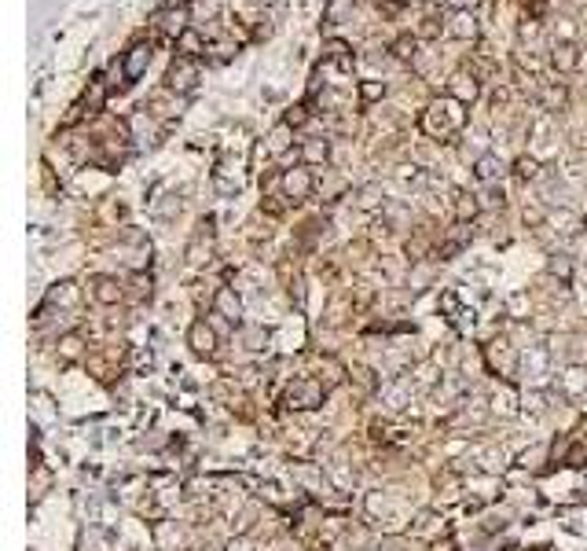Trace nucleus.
Returning a JSON list of instances; mask_svg holds the SVG:
<instances>
[{"label":"nucleus","mask_w":587,"mask_h":551,"mask_svg":"<svg viewBox=\"0 0 587 551\" xmlns=\"http://www.w3.org/2000/svg\"><path fill=\"white\" fill-rule=\"evenodd\" d=\"M290 401H297L294 408H316L319 401H323V390H319L316 383H297L290 390Z\"/></svg>","instance_id":"13"},{"label":"nucleus","mask_w":587,"mask_h":551,"mask_svg":"<svg viewBox=\"0 0 587 551\" xmlns=\"http://www.w3.org/2000/svg\"><path fill=\"white\" fill-rule=\"evenodd\" d=\"M187 342H191V349H195V353H213V349H217V335H213V327H209L206 320H198V324H191Z\"/></svg>","instance_id":"11"},{"label":"nucleus","mask_w":587,"mask_h":551,"mask_svg":"<svg viewBox=\"0 0 587 551\" xmlns=\"http://www.w3.org/2000/svg\"><path fill=\"white\" fill-rule=\"evenodd\" d=\"M551 67L558 74H573L576 67H580V48H576V45H562V41H558V45L551 48Z\"/></svg>","instance_id":"8"},{"label":"nucleus","mask_w":587,"mask_h":551,"mask_svg":"<svg viewBox=\"0 0 587 551\" xmlns=\"http://www.w3.org/2000/svg\"><path fill=\"white\" fill-rule=\"evenodd\" d=\"M290 125H286V122H279V125H275V129H272V136H268V147H272V151H286V147H290L294 140H290Z\"/></svg>","instance_id":"21"},{"label":"nucleus","mask_w":587,"mask_h":551,"mask_svg":"<svg viewBox=\"0 0 587 551\" xmlns=\"http://www.w3.org/2000/svg\"><path fill=\"white\" fill-rule=\"evenodd\" d=\"M198 85V59H187V56H176L169 63V74H165V89L176 92V96H187L195 92Z\"/></svg>","instance_id":"3"},{"label":"nucleus","mask_w":587,"mask_h":551,"mask_svg":"<svg viewBox=\"0 0 587 551\" xmlns=\"http://www.w3.org/2000/svg\"><path fill=\"white\" fill-rule=\"evenodd\" d=\"M301 158H305V162H327V158H330V144L327 140H305Z\"/></svg>","instance_id":"19"},{"label":"nucleus","mask_w":587,"mask_h":551,"mask_svg":"<svg viewBox=\"0 0 587 551\" xmlns=\"http://www.w3.org/2000/svg\"><path fill=\"white\" fill-rule=\"evenodd\" d=\"M463 125H466V111H463V103L452 100V96L430 103L419 118V129L426 136H433V140H448V136H455Z\"/></svg>","instance_id":"1"},{"label":"nucleus","mask_w":587,"mask_h":551,"mask_svg":"<svg viewBox=\"0 0 587 551\" xmlns=\"http://www.w3.org/2000/svg\"><path fill=\"white\" fill-rule=\"evenodd\" d=\"M474 173H477V180H496L499 177V158L496 155H481V158H477V166H474Z\"/></svg>","instance_id":"20"},{"label":"nucleus","mask_w":587,"mask_h":551,"mask_svg":"<svg viewBox=\"0 0 587 551\" xmlns=\"http://www.w3.org/2000/svg\"><path fill=\"white\" fill-rule=\"evenodd\" d=\"M279 184H283L286 199L301 203V199H308V192H312L316 177H312V169H308V166H297V169H286V173L279 177Z\"/></svg>","instance_id":"6"},{"label":"nucleus","mask_w":587,"mask_h":551,"mask_svg":"<svg viewBox=\"0 0 587 551\" xmlns=\"http://www.w3.org/2000/svg\"><path fill=\"white\" fill-rule=\"evenodd\" d=\"M514 173H518L521 180H536V177H540L536 158H518V162H514Z\"/></svg>","instance_id":"23"},{"label":"nucleus","mask_w":587,"mask_h":551,"mask_svg":"<svg viewBox=\"0 0 587 551\" xmlns=\"http://www.w3.org/2000/svg\"><path fill=\"white\" fill-rule=\"evenodd\" d=\"M151 26L165 41H173V45H176V41L191 30V8H162V12L151 15Z\"/></svg>","instance_id":"4"},{"label":"nucleus","mask_w":587,"mask_h":551,"mask_svg":"<svg viewBox=\"0 0 587 551\" xmlns=\"http://www.w3.org/2000/svg\"><path fill=\"white\" fill-rule=\"evenodd\" d=\"M386 96V81H360V103H375Z\"/></svg>","instance_id":"22"},{"label":"nucleus","mask_w":587,"mask_h":551,"mask_svg":"<svg viewBox=\"0 0 587 551\" xmlns=\"http://www.w3.org/2000/svg\"><path fill=\"white\" fill-rule=\"evenodd\" d=\"M327 59L334 63L338 70H352V48L345 41H327Z\"/></svg>","instance_id":"16"},{"label":"nucleus","mask_w":587,"mask_h":551,"mask_svg":"<svg viewBox=\"0 0 587 551\" xmlns=\"http://www.w3.org/2000/svg\"><path fill=\"white\" fill-rule=\"evenodd\" d=\"M448 96L459 100L463 107H470V103L481 96V81H477V74H474V70H459V74H452V78H448Z\"/></svg>","instance_id":"5"},{"label":"nucleus","mask_w":587,"mask_h":551,"mask_svg":"<svg viewBox=\"0 0 587 551\" xmlns=\"http://www.w3.org/2000/svg\"><path fill=\"white\" fill-rule=\"evenodd\" d=\"M206 52H209V45H206V37H202L195 26H191L187 34L176 41V56H187V59H202V56H206Z\"/></svg>","instance_id":"12"},{"label":"nucleus","mask_w":587,"mask_h":551,"mask_svg":"<svg viewBox=\"0 0 587 551\" xmlns=\"http://www.w3.org/2000/svg\"><path fill=\"white\" fill-rule=\"evenodd\" d=\"M444 34L455 37V41H474L477 37V19H474V12H452V23H448Z\"/></svg>","instance_id":"9"},{"label":"nucleus","mask_w":587,"mask_h":551,"mask_svg":"<svg viewBox=\"0 0 587 551\" xmlns=\"http://www.w3.org/2000/svg\"><path fill=\"white\" fill-rule=\"evenodd\" d=\"M106 96H111V81L92 78V81H89V92H84V100H81V107L89 111V114H100L103 103H106Z\"/></svg>","instance_id":"10"},{"label":"nucleus","mask_w":587,"mask_h":551,"mask_svg":"<svg viewBox=\"0 0 587 551\" xmlns=\"http://www.w3.org/2000/svg\"><path fill=\"white\" fill-rule=\"evenodd\" d=\"M78 349H81V338H78V335H67V338H62V353H67V357H78Z\"/></svg>","instance_id":"27"},{"label":"nucleus","mask_w":587,"mask_h":551,"mask_svg":"<svg viewBox=\"0 0 587 551\" xmlns=\"http://www.w3.org/2000/svg\"><path fill=\"white\" fill-rule=\"evenodd\" d=\"M525 15L532 23H540V19L547 15V0H525Z\"/></svg>","instance_id":"26"},{"label":"nucleus","mask_w":587,"mask_h":551,"mask_svg":"<svg viewBox=\"0 0 587 551\" xmlns=\"http://www.w3.org/2000/svg\"><path fill=\"white\" fill-rule=\"evenodd\" d=\"M393 56H397L400 63H415V56H419V37H411V34H404V37H397L393 41Z\"/></svg>","instance_id":"17"},{"label":"nucleus","mask_w":587,"mask_h":551,"mask_svg":"<svg viewBox=\"0 0 587 551\" xmlns=\"http://www.w3.org/2000/svg\"><path fill=\"white\" fill-rule=\"evenodd\" d=\"M92 298L100 305H117L125 298V291H122V283H117L114 276H95L92 280Z\"/></svg>","instance_id":"7"},{"label":"nucleus","mask_w":587,"mask_h":551,"mask_svg":"<svg viewBox=\"0 0 587 551\" xmlns=\"http://www.w3.org/2000/svg\"><path fill=\"white\" fill-rule=\"evenodd\" d=\"M283 122L290 125V129H301V125L308 122V107H305V103H297V107H290L283 114Z\"/></svg>","instance_id":"25"},{"label":"nucleus","mask_w":587,"mask_h":551,"mask_svg":"<svg viewBox=\"0 0 587 551\" xmlns=\"http://www.w3.org/2000/svg\"><path fill=\"white\" fill-rule=\"evenodd\" d=\"M565 100H569L565 85H543V89H540V107L543 111H562Z\"/></svg>","instance_id":"14"},{"label":"nucleus","mask_w":587,"mask_h":551,"mask_svg":"<svg viewBox=\"0 0 587 551\" xmlns=\"http://www.w3.org/2000/svg\"><path fill=\"white\" fill-rule=\"evenodd\" d=\"M217 305H220L224 313H228V320H235V316H239V298H235V294H231L228 287H224V291L217 294Z\"/></svg>","instance_id":"24"},{"label":"nucleus","mask_w":587,"mask_h":551,"mask_svg":"<svg viewBox=\"0 0 587 551\" xmlns=\"http://www.w3.org/2000/svg\"><path fill=\"white\" fill-rule=\"evenodd\" d=\"M151 41H133L129 48H125L122 63H117V74H122V89L125 85H136L147 74V67H151Z\"/></svg>","instance_id":"2"},{"label":"nucleus","mask_w":587,"mask_h":551,"mask_svg":"<svg viewBox=\"0 0 587 551\" xmlns=\"http://www.w3.org/2000/svg\"><path fill=\"white\" fill-rule=\"evenodd\" d=\"M191 23H202V19H217L220 15V0H191Z\"/></svg>","instance_id":"18"},{"label":"nucleus","mask_w":587,"mask_h":551,"mask_svg":"<svg viewBox=\"0 0 587 551\" xmlns=\"http://www.w3.org/2000/svg\"><path fill=\"white\" fill-rule=\"evenodd\" d=\"M477 210H481L477 195H470V192H459V195H455V221H459V225L474 221V217H477Z\"/></svg>","instance_id":"15"},{"label":"nucleus","mask_w":587,"mask_h":551,"mask_svg":"<svg viewBox=\"0 0 587 551\" xmlns=\"http://www.w3.org/2000/svg\"><path fill=\"white\" fill-rule=\"evenodd\" d=\"M448 4H452L455 12H474V4H477V0H448Z\"/></svg>","instance_id":"28"}]
</instances>
